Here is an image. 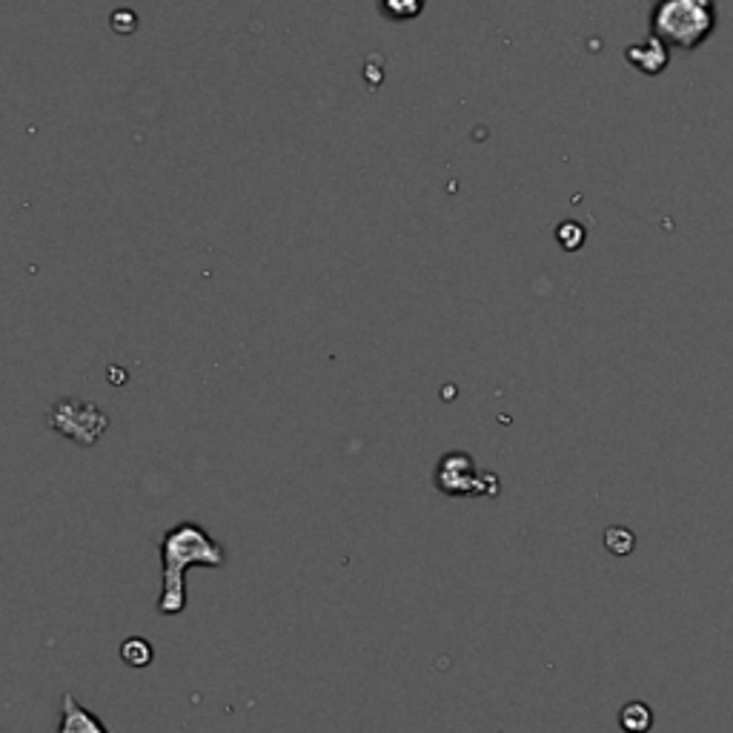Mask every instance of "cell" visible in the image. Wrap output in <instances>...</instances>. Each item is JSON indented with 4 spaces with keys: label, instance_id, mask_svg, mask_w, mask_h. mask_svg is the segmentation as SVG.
Here are the masks:
<instances>
[{
    "label": "cell",
    "instance_id": "1",
    "mask_svg": "<svg viewBox=\"0 0 733 733\" xmlns=\"http://www.w3.org/2000/svg\"><path fill=\"white\" fill-rule=\"evenodd\" d=\"M158 554L164 561L161 574L158 613L180 616L187 610V570L189 568H224L227 550L209 536L198 522H178L161 536Z\"/></svg>",
    "mask_w": 733,
    "mask_h": 733
},
{
    "label": "cell",
    "instance_id": "5",
    "mask_svg": "<svg viewBox=\"0 0 733 733\" xmlns=\"http://www.w3.org/2000/svg\"><path fill=\"white\" fill-rule=\"evenodd\" d=\"M58 733H110L106 725L97 720L90 708H83L78 702L75 693H63L61 696V720H58Z\"/></svg>",
    "mask_w": 733,
    "mask_h": 733
},
{
    "label": "cell",
    "instance_id": "4",
    "mask_svg": "<svg viewBox=\"0 0 733 733\" xmlns=\"http://www.w3.org/2000/svg\"><path fill=\"white\" fill-rule=\"evenodd\" d=\"M49 427L61 433L63 438H72V442L90 447L106 430V415L95 404L63 399V402H58L55 407L49 410Z\"/></svg>",
    "mask_w": 733,
    "mask_h": 733
},
{
    "label": "cell",
    "instance_id": "6",
    "mask_svg": "<svg viewBox=\"0 0 733 733\" xmlns=\"http://www.w3.org/2000/svg\"><path fill=\"white\" fill-rule=\"evenodd\" d=\"M624 58H628L630 66H637L642 75H659V72L668 66V47H664L659 38H648V41L642 43H633V47H628V52H624Z\"/></svg>",
    "mask_w": 733,
    "mask_h": 733
},
{
    "label": "cell",
    "instance_id": "10",
    "mask_svg": "<svg viewBox=\"0 0 733 733\" xmlns=\"http://www.w3.org/2000/svg\"><path fill=\"white\" fill-rule=\"evenodd\" d=\"M605 545H608L610 554L616 556H628L633 550V533H628L624 527H610L605 533Z\"/></svg>",
    "mask_w": 733,
    "mask_h": 733
},
{
    "label": "cell",
    "instance_id": "2",
    "mask_svg": "<svg viewBox=\"0 0 733 733\" xmlns=\"http://www.w3.org/2000/svg\"><path fill=\"white\" fill-rule=\"evenodd\" d=\"M716 27L713 0H657L651 12V35L664 47L691 49L702 47Z\"/></svg>",
    "mask_w": 733,
    "mask_h": 733
},
{
    "label": "cell",
    "instance_id": "7",
    "mask_svg": "<svg viewBox=\"0 0 733 733\" xmlns=\"http://www.w3.org/2000/svg\"><path fill=\"white\" fill-rule=\"evenodd\" d=\"M619 725L624 733H648L653 725V713L644 702H628L619 713Z\"/></svg>",
    "mask_w": 733,
    "mask_h": 733
},
{
    "label": "cell",
    "instance_id": "8",
    "mask_svg": "<svg viewBox=\"0 0 733 733\" xmlns=\"http://www.w3.org/2000/svg\"><path fill=\"white\" fill-rule=\"evenodd\" d=\"M155 651L153 644L146 642L144 637H130L124 644H121V659H124L130 668H146V664L153 662Z\"/></svg>",
    "mask_w": 733,
    "mask_h": 733
},
{
    "label": "cell",
    "instance_id": "3",
    "mask_svg": "<svg viewBox=\"0 0 733 733\" xmlns=\"http://www.w3.org/2000/svg\"><path fill=\"white\" fill-rule=\"evenodd\" d=\"M433 482L444 496H496L498 493V478L487 471H478L471 453H462V450H453L438 458Z\"/></svg>",
    "mask_w": 733,
    "mask_h": 733
},
{
    "label": "cell",
    "instance_id": "9",
    "mask_svg": "<svg viewBox=\"0 0 733 733\" xmlns=\"http://www.w3.org/2000/svg\"><path fill=\"white\" fill-rule=\"evenodd\" d=\"M379 7L390 21H413L422 14L424 0H379Z\"/></svg>",
    "mask_w": 733,
    "mask_h": 733
}]
</instances>
